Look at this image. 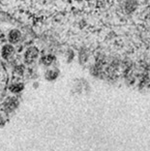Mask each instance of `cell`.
Masks as SVG:
<instances>
[{"label":"cell","instance_id":"1","mask_svg":"<svg viewBox=\"0 0 150 151\" xmlns=\"http://www.w3.org/2000/svg\"><path fill=\"white\" fill-rule=\"evenodd\" d=\"M39 56V50L35 47H30L26 50L24 53V62L27 64H32Z\"/></svg>","mask_w":150,"mask_h":151},{"label":"cell","instance_id":"2","mask_svg":"<svg viewBox=\"0 0 150 151\" xmlns=\"http://www.w3.org/2000/svg\"><path fill=\"white\" fill-rule=\"evenodd\" d=\"M20 38H22V33H20L18 29H14V30H12V31H10L8 34L9 42L12 43V44L18 43L20 40Z\"/></svg>","mask_w":150,"mask_h":151},{"label":"cell","instance_id":"3","mask_svg":"<svg viewBox=\"0 0 150 151\" xmlns=\"http://www.w3.org/2000/svg\"><path fill=\"white\" fill-rule=\"evenodd\" d=\"M14 51H15V49H14V47L12 45H5L4 47H2L1 50V55L3 58H5V59H8V58L12 55L14 53Z\"/></svg>","mask_w":150,"mask_h":151},{"label":"cell","instance_id":"4","mask_svg":"<svg viewBox=\"0 0 150 151\" xmlns=\"http://www.w3.org/2000/svg\"><path fill=\"white\" fill-rule=\"evenodd\" d=\"M54 59H55V58H54L53 55H52V54H47V55L43 56L42 59H41V61H42V63L44 65H47V66H49V65H50L53 62Z\"/></svg>","mask_w":150,"mask_h":151},{"label":"cell","instance_id":"5","mask_svg":"<svg viewBox=\"0 0 150 151\" xmlns=\"http://www.w3.org/2000/svg\"><path fill=\"white\" fill-rule=\"evenodd\" d=\"M57 76H58V72L56 70H50V71H47L46 74V77L49 78V80H54Z\"/></svg>","mask_w":150,"mask_h":151},{"label":"cell","instance_id":"6","mask_svg":"<svg viewBox=\"0 0 150 151\" xmlns=\"http://www.w3.org/2000/svg\"><path fill=\"white\" fill-rule=\"evenodd\" d=\"M23 88V85L22 84H20V83H17V84H14V85H12L11 86V90L13 91V92H19Z\"/></svg>","mask_w":150,"mask_h":151}]
</instances>
